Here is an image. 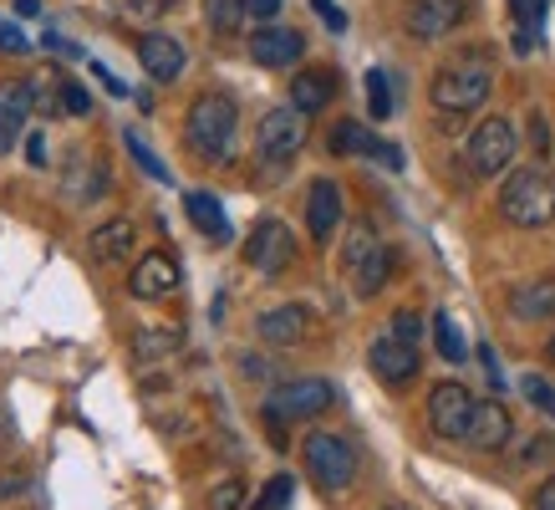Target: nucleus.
I'll return each mask as SVG.
<instances>
[{
  "label": "nucleus",
  "mask_w": 555,
  "mask_h": 510,
  "mask_svg": "<svg viewBox=\"0 0 555 510\" xmlns=\"http://www.w3.org/2000/svg\"><path fill=\"white\" fill-rule=\"evenodd\" d=\"M235 133H240V107L230 92H199V98L189 102L184 138L199 158L230 164V158H235Z\"/></svg>",
  "instance_id": "f257e3e1"
},
{
  "label": "nucleus",
  "mask_w": 555,
  "mask_h": 510,
  "mask_svg": "<svg viewBox=\"0 0 555 510\" xmlns=\"http://www.w3.org/2000/svg\"><path fill=\"white\" fill-rule=\"evenodd\" d=\"M500 215L520 230H540V225L555 220V184L545 169H509L505 184H500Z\"/></svg>",
  "instance_id": "f03ea898"
},
{
  "label": "nucleus",
  "mask_w": 555,
  "mask_h": 510,
  "mask_svg": "<svg viewBox=\"0 0 555 510\" xmlns=\"http://www.w3.org/2000/svg\"><path fill=\"white\" fill-rule=\"evenodd\" d=\"M301 459H306V475H311V485H317V490H326V495L352 490L357 449L341 439V434H326V429L306 434V439H301Z\"/></svg>",
  "instance_id": "7ed1b4c3"
},
{
  "label": "nucleus",
  "mask_w": 555,
  "mask_h": 510,
  "mask_svg": "<svg viewBox=\"0 0 555 510\" xmlns=\"http://www.w3.org/2000/svg\"><path fill=\"white\" fill-rule=\"evenodd\" d=\"M489 87H494V77H489V67H479V62H454V67H438L434 82H428V98H434L438 113H474V107H485L489 102Z\"/></svg>",
  "instance_id": "20e7f679"
},
{
  "label": "nucleus",
  "mask_w": 555,
  "mask_h": 510,
  "mask_svg": "<svg viewBox=\"0 0 555 510\" xmlns=\"http://www.w3.org/2000/svg\"><path fill=\"white\" fill-rule=\"evenodd\" d=\"M337 404V388L326 378H291L281 388H270L266 398V419L270 424H311L326 408Z\"/></svg>",
  "instance_id": "39448f33"
},
{
  "label": "nucleus",
  "mask_w": 555,
  "mask_h": 510,
  "mask_svg": "<svg viewBox=\"0 0 555 510\" xmlns=\"http://www.w3.org/2000/svg\"><path fill=\"white\" fill-rule=\"evenodd\" d=\"M515 153H520V138H515V123L509 118H485L469 133V169L479 179L509 174L515 169Z\"/></svg>",
  "instance_id": "423d86ee"
},
{
  "label": "nucleus",
  "mask_w": 555,
  "mask_h": 510,
  "mask_svg": "<svg viewBox=\"0 0 555 510\" xmlns=\"http://www.w3.org/2000/svg\"><path fill=\"white\" fill-rule=\"evenodd\" d=\"M474 408H479V398L459 378H443V383L428 388V429H434L438 439H469Z\"/></svg>",
  "instance_id": "0eeeda50"
},
{
  "label": "nucleus",
  "mask_w": 555,
  "mask_h": 510,
  "mask_svg": "<svg viewBox=\"0 0 555 510\" xmlns=\"http://www.w3.org/2000/svg\"><path fill=\"white\" fill-rule=\"evenodd\" d=\"M306 143V113H296V107H270L266 118H260V128H255V153L260 158H270V164H286V158H296Z\"/></svg>",
  "instance_id": "6e6552de"
},
{
  "label": "nucleus",
  "mask_w": 555,
  "mask_h": 510,
  "mask_svg": "<svg viewBox=\"0 0 555 510\" xmlns=\"http://www.w3.org/2000/svg\"><path fill=\"white\" fill-rule=\"evenodd\" d=\"M245 260H250L260 276H281L296 260V235H291L286 220H260L245 240Z\"/></svg>",
  "instance_id": "1a4fd4ad"
},
{
  "label": "nucleus",
  "mask_w": 555,
  "mask_h": 510,
  "mask_svg": "<svg viewBox=\"0 0 555 510\" xmlns=\"http://www.w3.org/2000/svg\"><path fill=\"white\" fill-rule=\"evenodd\" d=\"M469 16V0H413L408 5V36L413 41H443Z\"/></svg>",
  "instance_id": "9d476101"
},
{
  "label": "nucleus",
  "mask_w": 555,
  "mask_h": 510,
  "mask_svg": "<svg viewBox=\"0 0 555 510\" xmlns=\"http://www.w3.org/2000/svg\"><path fill=\"white\" fill-rule=\"evenodd\" d=\"M341 184L337 179H311V189H306V230H311V240L317 245H332V235L341 230Z\"/></svg>",
  "instance_id": "9b49d317"
},
{
  "label": "nucleus",
  "mask_w": 555,
  "mask_h": 510,
  "mask_svg": "<svg viewBox=\"0 0 555 510\" xmlns=\"http://www.w3.org/2000/svg\"><path fill=\"white\" fill-rule=\"evenodd\" d=\"M138 62H143V72H149L153 82H179L189 67V51L179 36L149 31V36H138Z\"/></svg>",
  "instance_id": "f8f14e48"
},
{
  "label": "nucleus",
  "mask_w": 555,
  "mask_h": 510,
  "mask_svg": "<svg viewBox=\"0 0 555 510\" xmlns=\"http://www.w3.org/2000/svg\"><path fill=\"white\" fill-rule=\"evenodd\" d=\"M107 194V164L98 153H72L67 169H62V200L67 204H98Z\"/></svg>",
  "instance_id": "ddd939ff"
},
{
  "label": "nucleus",
  "mask_w": 555,
  "mask_h": 510,
  "mask_svg": "<svg viewBox=\"0 0 555 510\" xmlns=\"http://www.w3.org/2000/svg\"><path fill=\"white\" fill-rule=\"evenodd\" d=\"M306 56V36L296 26H260L250 36V62L255 67H296Z\"/></svg>",
  "instance_id": "4468645a"
},
{
  "label": "nucleus",
  "mask_w": 555,
  "mask_h": 510,
  "mask_svg": "<svg viewBox=\"0 0 555 510\" xmlns=\"http://www.w3.org/2000/svg\"><path fill=\"white\" fill-rule=\"evenodd\" d=\"M367 362H372V373L383 378L387 388H403V383H413V378H418V347L387 337V332L367 347Z\"/></svg>",
  "instance_id": "2eb2a0df"
},
{
  "label": "nucleus",
  "mask_w": 555,
  "mask_h": 510,
  "mask_svg": "<svg viewBox=\"0 0 555 510\" xmlns=\"http://www.w3.org/2000/svg\"><path fill=\"white\" fill-rule=\"evenodd\" d=\"M128 291H133L138 302H164V296L179 291V266H173L164 251L143 255V260L133 266V276H128Z\"/></svg>",
  "instance_id": "dca6fc26"
},
{
  "label": "nucleus",
  "mask_w": 555,
  "mask_h": 510,
  "mask_svg": "<svg viewBox=\"0 0 555 510\" xmlns=\"http://www.w3.org/2000/svg\"><path fill=\"white\" fill-rule=\"evenodd\" d=\"M509 434H515V419H509V408L500 404V398H489V404L474 408V424H469V449H479V455H500L509 444Z\"/></svg>",
  "instance_id": "f3484780"
},
{
  "label": "nucleus",
  "mask_w": 555,
  "mask_h": 510,
  "mask_svg": "<svg viewBox=\"0 0 555 510\" xmlns=\"http://www.w3.org/2000/svg\"><path fill=\"white\" fill-rule=\"evenodd\" d=\"M31 118H36V92H31V82L0 87V153L16 149Z\"/></svg>",
  "instance_id": "a211bd4d"
},
{
  "label": "nucleus",
  "mask_w": 555,
  "mask_h": 510,
  "mask_svg": "<svg viewBox=\"0 0 555 510\" xmlns=\"http://www.w3.org/2000/svg\"><path fill=\"white\" fill-rule=\"evenodd\" d=\"M509 311H515V322H551L555 317V276L515 281V286H509Z\"/></svg>",
  "instance_id": "6ab92c4d"
},
{
  "label": "nucleus",
  "mask_w": 555,
  "mask_h": 510,
  "mask_svg": "<svg viewBox=\"0 0 555 510\" xmlns=\"http://www.w3.org/2000/svg\"><path fill=\"white\" fill-rule=\"evenodd\" d=\"M306 322H311V311L296 302L286 306H270V311H260V322H255V332H260V342H270V347H296V342L306 337Z\"/></svg>",
  "instance_id": "aec40b11"
},
{
  "label": "nucleus",
  "mask_w": 555,
  "mask_h": 510,
  "mask_svg": "<svg viewBox=\"0 0 555 510\" xmlns=\"http://www.w3.org/2000/svg\"><path fill=\"white\" fill-rule=\"evenodd\" d=\"M332 98H337V72L332 67H306L301 77H291V107L306 113V118L332 107Z\"/></svg>",
  "instance_id": "412c9836"
},
{
  "label": "nucleus",
  "mask_w": 555,
  "mask_h": 510,
  "mask_svg": "<svg viewBox=\"0 0 555 510\" xmlns=\"http://www.w3.org/2000/svg\"><path fill=\"white\" fill-rule=\"evenodd\" d=\"M392 271H398V255H392V245H387V240H377V245H372V251L362 255L347 276H352V291L367 302V296H377V291L392 281Z\"/></svg>",
  "instance_id": "4be33fe9"
},
{
  "label": "nucleus",
  "mask_w": 555,
  "mask_h": 510,
  "mask_svg": "<svg viewBox=\"0 0 555 510\" xmlns=\"http://www.w3.org/2000/svg\"><path fill=\"white\" fill-rule=\"evenodd\" d=\"M133 240H138L133 220H107V225H98V230L87 235V251H92L98 266H118V260L133 255Z\"/></svg>",
  "instance_id": "5701e85b"
},
{
  "label": "nucleus",
  "mask_w": 555,
  "mask_h": 510,
  "mask_svg": "<svg viewBox=\"0 0 555 510\" xmlns=\"http://www.w3.org/2000/svg\"><path fill=\"white\" fill-rule=\"evenodd\" d=\"M184 209H189V220H194V230H199V235H209L215 245H224V240H230V215H224V204H219L209 189H189Z\"/></svg>",
  "instance_id": "b1692460"
},
{
  "label": "nucleus",
  "mask_w": 555,
  "mask_h": 510,
  "mask_svg": "<svg viewBox=\"0 0 555 510\" xmlns=\"http://www.w3.org/2000/svg\"><path fill=\"white\" fill-rule=\"evenodd\" d=\"M184 347V327L179 322H143L133 332V357L138 362H158V357H169Z\"/></svg>",
  "instance_id": "393cba45"
},
{
  "label": "nucleus",
  "mask_w": 555,
  "mask_h": 510,
  "mask_svg": "<svg viewBox=\"0 0 555 510\" xmlns=\"http://www.w3.org/2000/svg\"><path fill=\"white\" fill-rule=\"evenodd\" d=\"M326 149L337 153V158H352V153H367V158H372V149H377V138H372L357 118H341L337 128H332V138H326Z\"/></svg>",
  "instance_id": "a878e982"
},
{
  "label": "nucleus",
  "mask_w": 555,
  "mask_h": 510,
  "mask_svg": "<svg viewBox=\"0 0 555 510\" xmlns=\"http://www.w3.org/2000/svg\"><path fill=\"white\" fill-rule=\"evenodd\" d=\"M245 0H204V21H209V31L215 36H235L245 26Z\"/></svg>",
  "instance_id": "bb28decb"
},
{
  "label": "nucleus",
  "mask_w": 555,
  "mask_h": 510,
  "mask_svg": "<svg viewBox=\"0 0 555 510\" xmlns=\"http://www.w3.org/2000/svg\"><path fill=\"white\" fill-rule=\"evenodd\" d=\"M434 342H438V353H443V362H464V353H469L449 311H438V317H434Z\"/></svg>",
  "instance_id": "cd10ccee"
},
{
  "label": "nucleus",
  "mask_w": 555,
  "mask_h": 510,
  "mask_svg": "<svg viewBox=\"0 0 555 510\" xmlns=\"http://www.w3.org/2000/svg\"><path fill=\"white\" fill-rule=\"evenodd\" d=\"M367 107H372V118H392V82L377 67L367 72Z\"/></svg>",
  "instance_id": "c85d7f7f"
},
{
  "label": "nucleus",
  "mask_w": 555,
  "mask_h": 510,
  "mask_svg": "<svg viewBox=\"0 0 555 510\" xmlns=\"http://www.w3.org/2000/svg\"><path fill=\"white\" fill-rule=\"evenodd\" d=\"M545 5H551V0H509V11H515V21H520V51L530 47V31L545 21Z\"/></svg>",
  "instance_id": "c756f323"
},
{
  "label": "nucleus",
  "mask_w": 555,
  "mask_h": 510,
  "mask_svg": "<svg viewBox=\"0 0 555 510\" xmlns=\"http://www.w3.org/2000/svg\"><path fill=\"white\" fill-rule=\"evenodd\" d=\"M372 245H377V230H372L367 220H362V225H352V235H347V245H341V266L352 271V266H357V260H362V255L372 251Z\"/></svg>",
  "instance_id": "7c9ffc66"
},
{
  "label": "nucleus",
  "mask_w": 555,
  "mask_h": 510,
  "mask_svg": "<svg viewBox=\"0 0 555 510\" xmlns=\"http://www.w3.org/2000/svg\"><path fill=\"white\" fill-rule=\"evenodd\" d=\"M387 337H398V342H408V347H418V337H423V317L418 311H392V322H387Z\"/></svg>",
  "instance_id": "2f4dec72"
},
{
  "label": "nucleus",
  "mask_w": 555,
  "mask_h": 510,
  "mask_svg": "<svg viewBox=\"0 0 555 510\" xmlns=\"http://www.w3.org/2000/svg\"><path fill=\"white\" fill-rule=\"evenodd\" d=\"M122 143H128V153H133V158H138V169L149 174V179H169V169H164V164L153 158V149H149V143H143V138H138V133H122Z\"/></svg>",
  "instance_id": "473e14b6"
},
{
  "label": "nucleus",
  "mask_w": 555,
  "mask_h": 510,
  "mask_svg": "<svg viewBox=\"0 0 555 510\" xmlns=\"http://www.w3.org/2000/svg\"><path fill=\"white\" fill-rule=\"evenodd\" d=\"M245 506V480H219L209 495V510H240Z\"/></svg>",
  "instance_id": "72a5a7b5"
},
{
  "label": "nucleus",
  "mask_w": 555,
  "mask_h": 510,
  "mask_svg": "<svg viewBox=\"0 0 555 510\" xmlns=\"http://www.w3.org/2000/svg\"><path fill=\"white\" fill-rule=\"evenodd\" d=\"M291 490H296V480H291V475H275V480L266 485V495H260L250 510H281V506L291 500Z\"/></svg>",
  "instance_id": "f704fd0d"
},
{
  "label": "nucleus",
  "mask_w": 555,
  "mask_h": 510,
  "mask_svg": "<svg viewBox=\"0 0 555 510\" xmlns=\"http://www.w3.org/2000/svg\"><path fill=\"white\" fill-rule=\"evenodd\" d=\"M520 393H525V398H530V404L540 408V413H551V419H555V388H551V383H545V378H535V373H530V378H525V383H520Z\"/></svg>",
  "instance_id": "c9c22d12"
},
{
  "label": "nucleus",
  "mask_w": 555,
  "mask_h": 510,
  "mask_svg": "<svg viewBox=\"0 0 555 510\" xmlns=\"http://www.w3.org/2000/svg\"><path fill=\"white\" fill-rule=\"evenodd\" d=\"M62 107L67 113H77V118H92V92L77 82H62Z\"/></svg>",
  "instance_id": "e433bc0d"
},
{
  "label": "nucleus",
  "mask_w": 555,
  "mask_h": 510,
  "mask_svg": "<svg viewBox=\"0 0 555 510\" xmlns=\"http://www.w3.org/2000/svg\"><path fill=\"white\" fill-rule=\"evenodd\" d=\"M0 51L21 56V51H31V36L21 31V26H5V21H0Z\"/></svg>",
  "instance_id": "4c0bfd02"
},
{
  "label": "nucleus",
  "mask_w": 555,
  "mask_h": 510,
  "mask_svg": "<svg viewBox=\"0 0 555 510\" xmlns=\"http://www.w3.org/2000/svg\"><path fill=\"white\" fill-rule=\"evenodd\" d=\"M525 464H545V459H555V434H535L530 439V449H525Z\"/></svg>",
  "instance_id": "58836bf2"
},
{
  "label": "nucleus",
  "mask_w": 555,
  "mask_h": 510,
  "mask_svg": "<svg viewBox=\"0 0 555 510\" xmlns=\"http://www.w3.org/2000/svg\"><path fill=\"white\" fill-rule=\"evenodd\" d=\"M530 149H535V158H545V153H551V123L540 118H530Z\"/></svg>",
  "instance_id": "ea45409f"
},
{
  "label": "nucleus",
  "mask_w": 555,
  "mask_h": 510,
  "mask_svg": "<svg viewBox=\"0 0 555 510\" xmlns=\"http://www.w3.org/2000/svg\"><path fill=\"white\" fill-rule=\"evenodd\" d=\"M26 164L47 169V133H26Z\"/></svg>",
  "instance_id": "a19ab883"
},
{
  "label": "nucleus",
  "mask_w": 555,
  "mask_h": 510,
  "mask_svg": "<svg viewBox=\"0 0 555 510\" xmlns=\"http://www.w3.org/2000/svg\"><path fill=\"white\" fill-rule=\"evenodd\" d=\"M372 158H377V164H387V169H403V149H398V143H383V138H377Z\"/></svg>",
  "instance_id": "79ce46f5"
},
{
  "label": "nucleus",
  "mask_w": 555,
  "mask_h": 510,
  "mask_svg": "<svg viewBox=\"0 0 555 510\" xmlns=\"http://www.w3.org/2000/svg\"><path fill=\"white\" fill-rule=\"evenodd\" d=\"M240 373H245V378H270V362H266V357H255V353H245V357H240Z\"/></svg>",
  "instance_id": "37998d69"
},
{
  "label": "nucleus",
  "mask_w": 555,
  "mask_h": 510,
  "mask_svg": "<svg viewBox=\"0 0 555 510\" xmlns=\"http://www.w3.org/2000/svg\"><path fill=\"white\" fill-rule=\"evenodd\" d=\"M317 11H321V21H326L332 31H347V16H341V11L332 5V0H317Z\"/></svg>",
  "instance_id": "c03bdc74"
},
{
  "label": "nucleus",
  "mask_w": 555,
  "mask_h": 510,
  "mask_svg": "<svg viewBox=\"0 0 555 510\" xmlns=\"http://www.w3.org/2000/svg\"><path fill=\"white\" fill-rule=\"evenodd\" d=\"M245 11H250L255 21H275V11H281V0H245Z\"/></svg>",
  "instance_id": "a18cd8bd"
},
{
  "label": "nucleus",
  "mask_w": 555,
  "mask_h": 510,
  "mask_svg": "<svg viewBox=\"0 0 555 510\" xmlns=\"http://www.w3.org/2000/svg\"><path fill=\"white\" fill-rule=\"evenodd\" d=\"M173 0H128V11H138V16H158V11H169Z\"/></svg>",
  "instance_id": "49530a36"
},
{
  "label": "nucleus",
  "mask_w": 555,
  "mask_h": 510,
  "mask_svg": "<svg viewBox=\"0 0 555 510\" xmlns=\"http://www.w3.org/2000/svg\"><path fill=\"white\" fill-rule=\"evenodd\" d=\"M47 47L56 51V56H72V62H77V56H82V47H72L67 36H51V31H47Z\"/></svg>",
  "instance_id": "de8ad7c7"
},
{
  "label": "nucleus",
  "mask_w": 555,
  "mask_h": 510,
  "mask_svg": "<svg viewBox=\"0 0 555 510\" xmlns=\"http://www.w3.org/2000/svg\"><path fill=\"white\" fill-rule=\"evenodd\" d=\"M479 362H485V373H489V383L500 388L505 378H500V362H494V347H479Z\"/></svg>",
  "instance_id": "09e8293b"
},
{
  "label": "nucleus",
  "mask_w": 555,
  "mask_h": 510,
  "mask_svg": "<svg viewBox=\"0 0 555 510\" xmlns=\"http://www.w3.org/2000/svg\"><path fill=\"white\" fill-rule=\"evenodd\" d=\"M535 510H555V475L545 480V485H540L535 490Z\"/></svg>",
  "instance_id": "8fccbe9b"
},
{
  "label": "nucleus",
  "mask_w": 555,
  "mask_h": 510,
  "mask_svg": "<svg viewBox=\"0 0 555 510\" xmlns=\"http://www.w3.org/2000/svg\"><path fill=\"white\" fill-rule=\"evenodd\" d=\"M92 72H98V77H102V87H107L113 98H122V92H128V87H122V82H118V77H113V72H107V67H98V62H92Z\"/></svg>",
  "instance_id": "3c124183"
},
{
  "label": "nucleus",
  "mask_w": 555,
  "mask_h": 510,
  "mask_svg": "<svg viewBox=\"0 0 555 510\" xmlns=\"http://www.w3.org/2000/svg\"><path fill=\"white\" fill-rule=\"evenodd\" d=\"M0 495H21V475H11V480L0 475Z\"/></svg>",
  "instance_id": "603ef678"
},
{
  "label": "nucleus",
  "mask_w": 555,
  "mask_h": 510,
  "mask_svg": "<svg viewBox=\"0 0 555 510\" xmlns=\"http://www.w3.org/2000/svg\"><path fill=\"white\" fill-rule=\"evenodd\" d=\"M16 11L21 16H36V11H41V0H16Z\"/></svg>",
  "instance_id": "864d4df0"
},
{
  "label": "nucleus",
  "mask_w": 555,
  "mask_h": 510,
  "mask_svg": "<svg viewBox=\"0 0 555 510\" xmlns=\"http://www.w3.org/2000/svg\"><path fill=\"white\" fill-rule=\"evenodd\" d=\"M551 362H555V337H551Z\"/></svg>",
  "instance_id": "5fc2aeb1"
},
{
  "label": "nucleus",
  "mask_w": 555,
  "mask_h": 510,
  "mask_svg": "<svg viewBox=\"0 0 555 510\" xmlns=\"http://www.w3.org/2000/svg\"><path fill=\"white\" fill-rule=\"evenodd\" d=\"M387 510H398V506H387Z\"/></svg>",
  "instance_id": "6e6d98bb"
}]
</instances>
